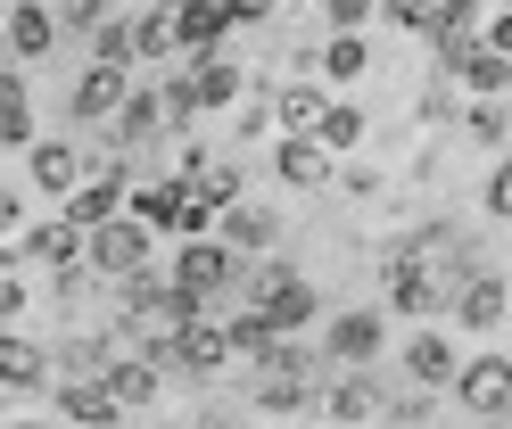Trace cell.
Listing matches in <instances>:
<instances>
[{
	"label": "cell",
	"mask_w": 512,
	"mask_h": 429,
	"mask_svg": "<svg viewBox=\"0 0 512 429\" xmlns=\"http://www.w3.org/2000/svg\"><path fill=\"white\" fill-rule=\"evenodd\" d=\"M240 289H248V314H265V322L281 330V339H298V330H306L314 314H323V289H314L290 256L248 264V281H240Z\"/></svg>",
	"instance_id": "6da1fadb"
},
{
	"label": "cell",
	"mask_w": 512,
	"mask_h": 429,
	"mask_svg": "<svg viewBox=\"0 0 512 429\" xmlns=\"http://www.w3.org/2000/svg\"><path fill=\"white\" fill-rule=\"evenodd\" d=\"M389 347V306H339L323 322V372H372Z\"/></svg>",
	"instance_id": "7a4b0ae2"
},
{
	"label": "cell",
	"mask_w": 512,
	"mask_h": 429,
	"mask_svg": "<svg viewBox=\"0 0 512 429\" xmlns=\"http://www.w3.org/2000/svg\"><path fill=\"white\" fill-rule=\"evenodd\" d=\"M83 264H91V273H100V281H124V273H149V264H157V231L133 215V207H124L116 223H100V231H83Z\"/></svg>",
	"instance_id": "3957f363"
},
{
	"label": "cell",
	"mask_w": 512,
	"mask_h": 429,
	"mask_svg": "<svg viewBox=\"0 0 512 429\" xmlns=\"http://www.w3.org/2000/svg\"><path fill=\"white\" fill-rule=\"evenodd\" d=\"M380 306L397 322H438L446 314V281L430 256H380Z\"/></svg>",
	"instance_id": "277c9868"
},
{
	"label": "cell",
	"mask_w": 512,
	"mask_h": 429,
	"mask_svg": "<svg viewBox=\"0 0 512 429\" xmlns=\"http://www.w3.org/2000/svg\"><path fill=\"white\" fill-rule=\"evenodd\" d=\"M166 273H174V289L199 297V306H215L223 289H240V281H248V256H232V248L207 231V240H174V264H166Z\"/></svg>",
	"instance_id": "5b68a950"
},
{
	"label": "cell",
	"mask_w": 512,
	"mask_h": 429,
	"mask_svg": "<svg viewBox=\"0 0 512 429\" xmlns=\"http://www.w3.org/2000/svg\"><path fill=\"white\" fill-rule=\"evenodd\" d=\"M504 314H512V281L496 273V264H471V273L446 289V322H455V330H471V339L504 330Z\"/></svg>",
	"instance_id": "8992f818"
},
{
	"label": "cell",
	"mask_w": 512,
	"mask_h": 429,
	"mask_svg": "<svg viewBox=\"0 0 512 429\" xmlns=\"http://www.w3.org/2000/svg\"><path fill=\"white\" fill-rule=\"evenodd\" d=\"M455 405L471 413V421H512V355H463V372H455Z\"/></svg>",
	"instance_id": "52a82bcc"
},
{
	"label": "cell",
	"mask_w": 512,
	"mask_h": 429,
	"mask_svg": "<svg viewBox=\"0 0 512 429\" xmlns=\"http://www.w3.org/2000/svg\"><path fill=\"white\" fill-rule=\"evenodd\" d=\"M397 372H405L413 388H438V396H446V388H455V372H463V347L446 339L438 322H413L405 339H397Z\"/></svg>",
	"instance_id": "ba28073f"
},
{
	"label": "cell",
	"mask_w": 512,
	"mask_h": 429,
	"mask_svg": "<svg viewBox=\"0 0 512 429\" xmlns=\"http://www.w3.org/2000/svg\"><path fill=\"white\" fill-rule=\"evenodd\" d=\"M25 182H34V190L50 198V207H67V198L91 182V157H83V141H58V132H50V141H34V149H25Z\"/></svg>",
	"instance_id": "9c48e42d"
},
{
	"label": "cell",
	"mask_w": 512,
	"mask_h": 429,
	"mask_svg": "<svg viewBox=\"0 0 512 429\" xmlns=\"http://www.w3.org/2000/svg\"><path fill=\"white\" fill-rule=\"evenodd\" d=\"M58 9L50 0H9V17H0V50H9V66H34V58H50L58 50Z\"/></svg>",
	"instance_id": "30bf717a"
},
{
	"label": "cell",
	"mask_w": 512,
	"mask_h": 429,
	"mask_svg": "<svg viewBox=\"0 0 512 429\" xmlns=\"http://www.w3.org/2000/svg\"><path fill=\"white\" fill-rule=\"evenodd\" d=\"M174 66H182L190 99H199V116H207V108H240L248 83H256L248 66H240V58H223V50H215V58H174Z\"/></svg>",
	"instance_id": "8fae6325"
},
{
	"label": "cell",
	"mask_w": 512,
	"mask_h": 429,
	"mask_svg": "<svg viewBox=\"0 0 512 429\" xmlns=\"http://www.w3.org/2000/svg\"><path fill=\"white\" fill-rule=\"evenodd\" d=\"M124 91H133V66H100V58H91L83 75L67 83V116L75 124H108L124 108Z\"/></svg>",
	"instance_id": "7c38bea8"
},
{
	"label": "cell",
	"mask_w": 512,
	"mask_h": 429,
	"mask_svg": "<svg viewBox=\"0 0 512 429\" xmlns=\"http://www.w3.org/2000/svg\"><path fill=\"white\" fill-rule=\"evenodd\" d=\"M215 240L232 248V256H248V264H265V256L281 248V215H273V207H256V198H240V207H223V215H215Z\"/></svg>",
	"instance_id": "4fadbf2b"
},
{
	"label": "cell",
	"mask_w": 512,
	"mask_h": 429,
	"mask_svg": "<svg viewBox=\"0 0 512 429\" xmlns=\"http://www.w3.org/2000/svg\"><path fill=\"white\" fill-rule=\"evenodd\" d=\"M50 413L75 421V429H116V421H133V413L116 405L108 380H50Z\"/></svg>",
	"instance_id": "5bb4252c"
},
{
	"label": "cell",
	"mask_w": 512,
	"mask_h": 429,
	"mask_svg": "<svg viewBox=\"0 0 512 429\" xmlns=\"http://www.w3.org/2000/svg\"><path fill=\"white\" fill-rule=\"evenodd\" d=\"M50 380H58L50 347H42V339H25V330L9 322V330H0V388H9V396H42Z\"/></svg>",
	"instance_id": "9a60e30c"
},
{
	"label": "cell",
	"mask_w": 512,
	"mask_h": 429,
	"mask_svg": "<svg viewBox=\"0 0 512 429\" xmlns=\"http://www.w3.org/2000/svg\"><path fill=\"white\" fill-rule=\"evenodd\" d=\"M157 132H166V91H157V83H133V91H124V108L108 116V149H116V157H124V149H149Z\"/></svg>",
	"instance_id": "2e32d148"
},
{
	"label": "cell",
	"mask_w": 512,
	"mask_h": 429,
	"mask_svg": "<svg viewBox=\"0 0 512 429\" xmlns=\"http://www.w3.org/2000/svg\"><path fill=\"white\" fill-rule=\"evenodd\" d=\"M124 355V330H67V339L50 347L58 380H108V363Z\"/></svg>",
	"instance_id": "e0dca14e"
},
{
	"label": "cell",
	"mask_w": 512,
	"mask_h": 429,
	"mask_svg": "<svg viewBox=\"0 0 512 429\" xmlns=\"http://www.w3.org/2000/svg\"><path fill=\"white\" fill-rule=\"evenodd\" d=\"M479 17H488V9H479V0H438V9H430V25H422V42L438 50V75H455V58L479 42Z\"/></svg>",
	"instance_id": "ac0fdd59"
},
{
	"label": "cell",
	"mask_w": 512,
	"mask_h": 429,
	"mask_svg": "<svg viewBox=\"0 0 512 429\" xmlns=\"http://www.w3.org/2000/svg\"><path fill=\"white\" fill-rule=\"evenodd\" d=\"M323 421H339V429L380 421V380L372 372H323Z\"/></svg>",
	"instance_id": "d6986e66"
},
{
	"label": "cell",
	"mask_w": 512,
	"mask_h": 429,
	"mask_svg": "<svg viewBox=\"0 0 512 429\" xmlns=\"http://www.w3.org/2000/svg\"><path fill=\"white\" fill-rule=\"evenodd\" d=\"M273 174L290 182V190H323V182H331V149L314 141V132H281V149H273Z\"/></svg>",
	"instance_id": "ffe728a7"
},
{
	"label": "cell",
	"mask_w": 512,
	"mask_h": 429,
	"mask_svg": "<svg viewBox=\"0 0 512 429\" xmlns=\"http://www.w3.org/2000/svg\"><path fill=\"white\" fill-rule=\"evenodd\" d=\"M25 264H50V273H67V264H83V231L67 215H50V223H25V240H17Z\"/></svg>",
	"instance_id": "44dd1931"
},
{
	"label": "cell",
	"mask_w": 512,
	"mask_h": 429,
	"mask_svg": "<svg viewBox=\"0 0 512 429\" xmlns=\"http://www.w3.org/2000/svg\"><path fill=\"white\" fill-rule=\"evenodd\" d=\"M108 388H116V405H124V413H149L157 396H166V372H157L149 355H133V347H124V355L108 363Z\"/></svg>",
	"instance_id": "7402d4cb"
},
{
	"label": "cell",
	"mask_w": 512,
	"mask_h": 429,
	"mask_svg": "<svg viewBox=\"0 0 512 429\" xmlns=\"http://www.w3.org/2000/svg\"><path fill=\"white\" fill-rule=\"evenodd\" d=\"M323 108H331V83H323V75L273 83V124H281V132H314V124H323Z\"/></svg>",
	"instance_id": "603a6c76"
},
{
	"label": "cell",
	"mask_w": 512,
	"mask_h": 429,
	"mask_svg": "<svg viewBox=\"0 0 512 429\" xmlns=\"http://www.w3.org/2000/svg\"><path fill=\"white\" fill-rule=\"evenodd\" d=\"M174 33H182V58H215L240 25L223 17V0H199V9H182V17H174Z\"/></svg>",
	"instance_id": "cb8c5ba5"
},
{
	"label": "cell",
	"mask_w": 512,
	"mask_h": 429,
	"mask_svg": "<svg viewBox=\"0 0 512 429\" xmlns=\"http://www.w3.org/2000/svg\"><path fill=\"white\" fill-rule=\"evenodd\" d=\"M174 58H182L174 9H133V66H174Z\"/></svg>",
	"instance_id": "d4e9b609"
},
{
	"label": "cell",
	"mask_w": 512,
	"mask_h": 429,
	"mask_svg": "<svg viewBox=\"0 0 512 429\" xmlns=\"http://www.w3.org/2000/svg\"><path fill=\"white\" fill-rule=\"evenodd\" d=\"M455 75H463V91H479V99H512V58L488 50V42H471V50L455 58Z\"/></svg>",
	"instance_id": "484cf974"
},
{
	"label": "cell",
	"mask_w": 512,
	"mask_h": 429,
	"mask_svg": "<svg viewBox=\"0 0 512 429\" xmlns=\"http://www.w3.org/2000/svg\"><path fill=\"white\" fill-rule=\"evenodd\" d=\"M314 75H323V83H356V75H372V42H364V33H331L323 58H314Z\"/></svg>",
	"instance_id": "4316f807"
},
{
	"label": "cell",
	"mask_w": 512,
	"mask_h": 429,
	"mask_svg": "<svg viewBox=\"0 0 512 429\" xmlns=\"http://www.w3.org/2000/svg\"><path fill=\"white\" fill-rule=\"evenodd\" d=\"M314 141H323L331 157H347V149L364 141V108H356V99H331V108H323V124H314Z\"/></svg>",
	"instance_id": "83f0119b"
},
{
	"label": "cell",
	"mask_w": 512,
	"mask_h": 429,
	"mask_svg": "<svg viewBox=\"0 0 512 429\" xmlns=\"http://www.w3.org/2000/svg\"><path fill=\"white\" fill-rule=\"evenodd\" d=\"M83 42H91V58H100V66H133V17H100V25H91L83 33ZM133 75H141V66H133Z\"/></svg>",
	"instance_id": "f1b7e54d"
},
{
	"label": "cell",
	"mask_w": 512,
	"mask_h": 429,
	"mask_svg": "<svg viewBox=\"0 0 512 429\" xmlns=\"http://www.w3.org/2000/svg\"><path fill=\"white\" fill-rule=\"evenodd\" d=\"M430 405H438V388H413V380L397 396L380 388V421H389V429H430Z\"/></svg>",
	"instance_id": "f546056e"
},
{
	"label": "cell",
	"mask_w": 512,
	"mask_h": 429,
	"mask_svg": "<svg viewBox=\"0 0 512 429\" xmlns=\"http://www.w3.org/2000/svg\"><path fill=\"white\" fill-rule=\"evenodd\" d=\"M273 132V83H248V99L232 108V141L248 149V141H265Z\"/></svg>",
	"instance_id": "4dcf8cb0"
},
{
	"label": "cell",
	"mask_w": 512,
	"mask_h": 429,
	"mask_svg": "<svg viewBox=\"0 0 512 429\" xmlns=\"http://www.w3.org/2000/svg\"><path fill=\"white\" fill-rule=\"evenodd\" d=\"M479 207H488L496 223H512V157L488 165V182H479Z\"/></svg>",
	"instance_id": "1f68e13d"
},
{
	"label": "cell",
	"mask_w": 512,
	"mask_h": 429,
	"mask_svg": "<svg viewBox=\"0 0 512 429\" xmlns=\"http://www.w3.org/2000/svg\"><path fill=\"white\" fill-rule=\"evenodd\" d=\"M331 33H364V17H380V0H314Z\"/></svg>",
	"instance_id": "d6a6232c"
},
{
	"label": "cell",
	"mask_w": 512,
	"mask_h": 429,
	"mask_svg": "<svg viewBox=\"0 0 512 429\" xmlns=\"http://www.w3.org/2000/svg\"><path fill=\"white\" fill-rule=\"evenodd\" d=\"M471 141L504 149V141H512V108H496V99H479V108H471Z\"/></svg>",
	"instance_id": "836d02e7"
},
{
	"label": "cell",
	"mask_w": 512,
	"mask_h": 429,
	"mask_svg": "<svg viewBox=\"0 0 512 429\" xmlns=\"http://www.w3.org/2000/svg\"><path fill=\"white\" fill-rule=\"evenodd\" d=\"M430 9H438V0H380V25H397V33H422V25H430Z\"/></svg>",
	"instance_id": "e575fe53"
},
{
	"label": "cell",
	"mask_w": 512,
	"mask_h": 429,
	"mask_svg": "<svg viewBox=\"0 0 512 429\" xmlns=\"http://www.w3.org/2000/svg\"><path fill=\"white\" fill-rule=\"evenodd\" d=\"M50 289H58V306H83V297L100 289V273H91V264H67V273H50Z\"/></svg>",
	"instance_id": "d590c367"
},
{
	"label": "cell",
	"mask_w": 512,
	"mask_h": 429,
	"mask_svg": "<svg viewBox=\"0 0 512 429\" xmlns=\"http://www.w3.org/2000/svg\"><path fill=\"white\" fill-rule=\"evenodd\" d=\"M273 9H281V0H223V17H232V25H273Z\"/></svg>",
	"instance_id": "8d00e7d4"
},
{
	"label": "cell",
	"mask_w": 512,
	"mask_h": 429,
	"mask_svg": "<svg viewBox=\"0 0 512 429\" xmlns=\"http://www.w3.org/2000/svg\"><path fill=\"white\" fill-rule=\"evenodd\" d=\"M17 314H25V281H17V273H0V330H9Z\"/></svg>",
	"instance_id": "74e56055"
},
{
	"label": "cell",
	"mask_w": 512,
	"mask_h": 429,
	"mask_svg": "<svg viewBox=\"0 0 512 429\" xmlns=\"http://www.w3.org/2000/svg\"><path fill=\"white\" fill-rule=\"evenodd\" d=\"M17 223H25V198H17L9 182H0V240H9V231H17Z\"/></svg>",
	"instance_id": "f35d334b"
},
{
	"label": "cell",
	"mask_w": 512,
	"mask_h": 429,
	"mask_svg": "<svg viewBox=\"0 0 512 429\" xmlns=\"http://www.w3.org/2000/svg\"><path fill=\"white\" fill-rule=\"evenodd\" d=\"M479 42H488V50H504V58H512V9H504V17H488V33H479Z\"/></svg>",
	"instance_id": "ab89813d"
},
{
	"label": "cell",
	"mask_w": 512,
	"mask_h": 429,
	"mask_svg": "<svg viewBox=\"0 0 512 429\" xmlns=\"http://www.w3.org/2000/svg\"><path fill=\"white\" fill-rule=\"evenodd\" d=\"M9 429H58V421H42V413H25V421H9Z\"/></svg>",
	"instance_id": "60d3db41"
},
{
	"label": "cell",
	"mask_w": 512,
	"mask_h": 429,
	"mask_svg": "<svg viewBox=\"0 0 512 429\" xmlns=\"http://www.w3.org/2000/svg\"><path fill=\"white\" fill-rule=\"evenodd\" d=\"M149 9H174V17H182V9H199V0H149Z\"/></svg>",
	"instance_id": "b9f144b4"
},
{
	"label": "cell",
	"mask_w": 512,
	"mask_h": 429,
	"mask_svg": "<svg viewBox=\"0 0 512 429\" xmlns=\"http://www.w3.org/2000/svg\"><path fill=\"white\" fill-rule=\"evenodd\" d=\"M9 149H17V132H9V124H0V157H9Z\"/></svg>",
	"instance_id": "7bdbcfd3"
},
{
	"label": "cell",
	"mask_w": 512,
	"mask_h": 429,
	"mask_svg": "<svg viewBox=\"0 0 512 429\" xmlns=\"http://www.w3.org/2000/svg\"><path fill=\"white\" fill-rule=\"evenodd\" d=\"M504 108H512V99H504Z\"/></svg>",
	"instance_id": "ee69618b"
},
{
	"label": "cell",
	"mask_w": 512,
	"mask_h": 429,
	"mask_svg": "<svg viewBox=\"0 0 512 429\" xmlns=\"http://www.w3.org/2000/svg\"><path fill=\"white\" fill-rule=\"evenodd\" d=\"M116 9H124V0H116Z\"/></svg>",
	"instance_id": "f6af8a7d"
}]
</instances>
